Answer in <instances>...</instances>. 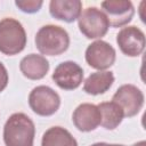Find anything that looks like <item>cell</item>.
I'll return each instance as SVG.
<instances>
[{
	"label": "cell",
	"mask_w": 146,
	"mask_h": 146,
	"mask_svg": "<svg viewBox=\"0 0 146 146\" xmlns=\"http://www.w3.org/2000/svg\"><path fill=\"white\" fill-rule=\"evenodd\" d=\"M82 11L80 0H51L49 3L50 15L59 21L72 23L79 18Z\"/></svg>",
	"instance_id": "12"
},
{
	"label": "cell",
	"mask_w": 146,
	"mask_h": 146,
	"mask_svg": "<svg viewBox=\"0 0 146 146\" xmlns=\"http://www.w3.org/2000/svg\"><path fill=\"white\" fill-rule=\"evenodd\" d=\"M35 46L42 55L58 56L65 52L70 46V35L62 26L48 24L36 32Z\"/></svg>",
	"instance_id": "2"
},
{
	"label": "cell",
	"mask_w": 146,
	"mask_h": 146,
	"mask_svg": "<svg viewBox=\"0 0 146 146\" xmlns=\"http://www.w3.org/2000/svg\"><path fill=\"white\" fill-rule=\"evenodd\" d=\"M112 102L122 108L124 116L131 117L137 115L141 110L144 105V94L133 84H123L115 91Z\"/></svg>",
	"instance_id": "6"
},
{
	"label": "cell",
	"mask_w": 146,
	"mask_h": 146,
	"mask_svg": "<svg viewBox=\"0 0 146 146\" xmlns=\"http://www.w3.org/2000/svg\"><path fill=\"white\" fill-rule=\"evenodd\" d=\"M100 112V125L106 130H114L122 122L124 114L122 108L114 102H104L97 105Z\"/></svg>",
	"instance_id": "15"
},
{
	"label": "cell",
	"mask_w": 146,
	"mask_h": 146,
	"mask_svg": "<svg viewBox=\"0 0 146 146\" xmlns=\"http://www.w3.org/2000/svg\"><path fill=\"white\" fill-rule=\"evenodd\" d=\"M115 49L106 41L97 40L86 49V62L92 68L104 71L110 68L115 62Z\"/></svg>",
	"instance_id": "7"
},
{
	"label": "cell",
	"mask_w": 146,
	"mask_h": 146,
	"mask_svg": "<svg viewBox=\"0 0 146 146\" xmlns=\"http://www.w3.org/2000/svg\"><path fill=\"white\" fill-rule=\"evenodd\" d=\"M34 136V123L24 113L11 114L5 123L3 141L6 146H33Z\"/></svg>",
	"instance_id": "1"
},
{
	"label": "cell",
	"mask_w": 146,
	"mask_h": 146,
	"mask_svg": "<svg viewBox=\"0 0 146 146\" xmlns=\"http://www.w3.org/2000/svg\"><path fill=\"white\" fill-rule=\"evenodd\" d=\"M100 112L97 105L83 103L80 104L73 112L72 121L75 128L82 132L95 130L100 124Z\"/></svg>",
	"instance_id": "11"
},
{
	"label": "cell",
	"mask_w": 146,
	"mask_h": 146,
	"mask_svg": "<svg viewBox=\"0 0 146 146\" xmlns=\"http://www.w3.org/2000/svg\"><path fill=\"white\" fill-rule=\"evenodd\" d=\"M15 5L23 13L33 14V13H36L40 10L41 6L43 5V1H41V0H16Z\"/></svg>",
	"instance_id": "17"
},
{
	"label": "cell",
	"mask_w": 146,
	"mask_h": 146,
	"mask_svg": "<svg viewBox=\"0 0 146 146\" xmlns=\"http://www.w3.org/2000/svg\"><path fill=\"white\" fill-rule=\"evenodd\" d=\"M41 146H78V141L68 130L56 125L49 128L43 133Z\"/></svg>",
	"instance_id": "16"
},
{
	"label": "cell",
	"mask_w": 146,
	"mask_h": 146,
	"mask_svg": "<svg viewBox=\"0 0 146 146\" xmlns=\"http://www.w3.org/2000/svg\"><path fill=\"white\" fill-rule=\"evenodd\" d=\"M114 83V74L111 71H98L91 73L83 83V90L89 95L105 94Z\"/></svg>",
	"instance_id": "14"
},
{
	"label": "cell",
	"mask_w": 146,
	"mask_h": 146,
	"mask_svg": "<svg viewBox=\"0 0 146 146\" xmlns=\"http://www.w3.org/2000/svg\"><path fill=\"white\" fill-rule=\"evenodd\" d=\"M8 72H7V68L5 67V65L0 62V92L3 91L8 84Z\"/></svg>",
	"instance_id": "18"
},
{
	"label": "cell",
	"mask_w": 146,
	"mask_h": 146,
	"mask_svg": "<svg viewBox=\"0 0 146 146\" xmlns=\"http://www.w3.org/2000/svg\"><path fill=\"white\" fill-rule=\"evenodd\" d=\"M78 25L81 33L88 39L103 38L110 27L106 15L97 7L83 9L78 18Z\"/></svg>",
	"instance_id": "4"
},
{
	"label": "cell",
	"mask_w": 146,
	"mask_h": 146,
	"mask_svg": "<svg viewBox=\"0 0 146 146\" xmlns=\"http://www.w3.org/2000/svg\"><path fill=\"white\" fill-rule=\"evenodd\" d=\"M51 78L60 89L73 90L82 83L83 70L75 62L66 60L57 65Z\"/></svg>",
	"instance_id": "9"
},
{
	"label": "cell",
	"mask_w": 146,
	"mask_h": 146,
	"mask_svg": "<svg viewBox=\"0 0 146 146\" xmlns=\"http://www.w3.org/2000/svg\"><path fill=\"white\" fill-rule=\"evenodd\" d=\"M29 105L31 110L41 116L55 114L60 106L59 95L48 86H38L29 95Z\"/></svg>",
	"instance_id": "5"
},
{
	"label": "cell",
	"mask_w": 146,
	"mask_h": 146,
	"mask_svg": "<svg viewBox=\"0 0 146 146\" xmlns=\"http://www.w3.org/2000/svg\"><path fill=\"white\" fill-rule=\"evenodd\" d=\"M100 6L107 17L110 26L113 27L124 26L135 15L133 5L129 0H108L103 1Z\"/></svg>",
	"instance_id": "10"
},
{
	"label": "cell",
	"mask_w": 146,
	"mask_h": 146,
	"mask_svg": "<svg viewBox=\"0 0 146 146\" xmlns=\"http://www.w3.org/2000/svg\"><path fill=\"white\" fill-rule=\"evenodd\" d=\"M145 34L137 26H125L116 34V43L120 50L129 57L139 56L145 48Z\"/></svg>",
	"instance_id": "8"
},
{
	"label": "cell",
	"mask_w": 146,
	"mask_h": 146,
	"mask_svg": "<svg viewBox=\"0 0 146 146\" xmlns=\"http://www.w3.org/2000/svg\"><path fill=\"white\" fill-rule=\"evenodd\" d=\"M90 146H125V145H121V144H107V143H95Z\"/></svg>",
	"instance_id": "19"
},
{
	"label": "cell",
	"mask_w": 146,
	"mask_h": 146,
	"mask_svg": "<svg viewBox=\"0 0 146 146\" xmlns=\"http://www.w3.org/2000/svg\"><path fill=\"white\" fill-rule=\"evenodd\" d=\"M26 40V32L17 19L6 17L0 21V52L17 55L24 50Z\"/></svg>",
	"instance_id": "3"
},
{
	"label": "cell",
	"mask_w": 146,
	"mask_h": 146,
	"mask_svg": "<svg viewBox=\"0 0 146 146\" xmlns=\"http://www.w3.org/2000/svg\"><path fill=\"white\" fill-rule=\"evenodd\" d=\"M22 74L30 80H40L44 78L49 71V62L42 55L30 54L22 58L19 63Z\"/></svg>",
	"instance_id": "13"
}]
</instances>
